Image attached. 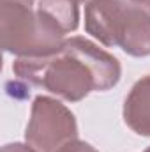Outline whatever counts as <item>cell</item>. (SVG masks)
Listing matches in <instances>:
<instances>
[{
    "label": "cell",
    "instance_id": "cell-1",
    "mask_svg": "<svg viewBox=\"0 0 150 152\" xmlns=\"http://www.w3.org/2000/svg\"><path fill=\"white\" fill-rule=\"evenodd\" d=\"M12 73L25 87H39L78 103L90 92L113 88L122 76L120 62L85 37L66 39L60 50L44 57H18Z\"/></svg>",
    "mask_w": 150,
    "mask_h": 152
},
{
    "label": "cell",
    "instance_id": "cell-4",
    "mask_svg": "<svg viewBox=\"0 0 150 152\" xmlns=\"http://www.w3.org/2000/svg\"><path fill=\"white\" fill-rule=\"evenodd\" d=\"M76 138L78 124L71 110L53 97L37 96L32 103L30 120L25 131L27 143L36 152H57Z\"/></svg>",
    "mask_w": 150,
    "mask_h": 152
},
{
    "label": "cell",
    "instance_id": "cell-11",
    "mask_svg": "<svg viewBox=\"0 0 150 152\" xmlns=\"http://www.w3.org/2000/svg\"><path fill=\"white\" fill-rule=\"evenodd\" d=\"M145 152H150V147H149V149H147V151H145Z\"/></svg>",
    "mask_w": 150,
    "mask_h": 152
},
{
    "label": "cell",
    "instance_id": "cell-3",
    "mask_svg": "<svg viewBox=\"0 0 150 152\" xmlns=\"http://www.w3.org/2000/svg\"><path fill=\"white\" fill-rule=\"evenodd\" d=\"M36 0H0L2 48L18 57H44L62 48L66 34Z\"/></svg>",
    "mask_w": 150,
    "mask_h": 152
},
{
    "label": "cell",
    "instance_id": "cell-5",
    "mask_svg": "<svg viewBox=\"0 0 150 152\" xmlns=\"http://www.w3.org/2000/svg\"><path fill=\"white\" fill-rule=\"evenodd\" d=\"M124 122L136 134L150 136V75L138 80L124 103Z\"/></svg>",
    "mask_w": 150,
    "mask_h": 152
},
{
    "label": "cell",
    "instance_id": "cell-6",
    "mask_svg": "<svg viewBox=\"0 0 150 152\" xmlns=\"http://www.w3.org/2000/svg\"><path fill=\"white\" fill-rule=\"evenodd\" d=\"M37 9H41L46 16H50L64 34L74 32L79 23L78 2L74 0H39Z\"/></svg>",
    "mask_w": 150,
    "mask_h": 152
},
{
    "label": "cell",
    "instance_id": "cell-8",
    "mask_svg": "<svg viewBox=\"0 0 150 152\" xmlns=\"http://www.w3.org/2000/svg\"><path fill=\"white\" fill-rule=\"evenodd\" d=\"M2 152H36L28 143H7L2 147Z\"/></svg>",
    "mask_w": 150,
    "mask_h": 152
},
{
    "label": "cell",
    "instance_id": "cell-2",
    "mask_svg": "<svg viewBox=\"0 0 150 152\" xmlns=\"http://www.w3.org/2000/svg\"><path fill=\"white\" fill-rule=\"evenodd\" d=\"M85 30L131 57L150 55V5L143 0H94L85 5Z\"/></svg>",
    "mask_w": 150,
    "mask_h": 152
},
{
    "label": "cell",
    "instance_id": "cell-10",
    "mask_svg": "<svg viewBox=\"0 0 150 152\" xmlns=\"http://www.w3.org/2000/svg\"><path fill=\"white\" fill-rule=\"evenodd\" d=\"M143 2H147V4H149V5H150V0H143Z\"/></svg>",
    "mask_w": 150,
    "mask_h": 152
},
{
    "label": "cell",
    "instance_id": "cell-7",
    "mask_svg": "<svg viewBox=\"0 0 150 152\" xmlns=\"http://www.w3.org/2000/svg\"><path fill=\"white\" fill-rule=\"evenodd\" d=\"M57 152H99L97 149H94L90 143H87V142H81V140H71V142H67L66 145H62L60 149Z\"/></svg>",
    "mask_w": 150,
    "mask_h": 152
},
{
    "label": "cell",
    "instance_id": "cell-9",
    "mask_svg": "<svg viewBox=\"0 0 150 152\" xmlns=\"http://www.w3.org/2000/svg\"><path fill=\"white\" fill-rule=\"evenodd\" d=\"M74 2H78V4H85V5H87V4H90V2H94V0H74Z\"/></svg>",
    "mask_w": 150,
    "mask_h": 152
}]
</instances>
